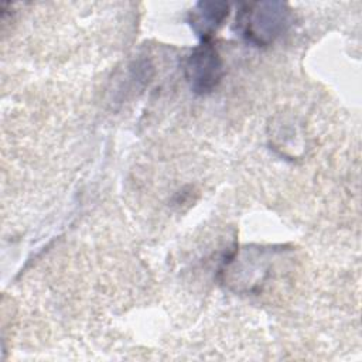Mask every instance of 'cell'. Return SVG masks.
I'll return each mask as SVG.
<instances>
[{
	"mask_svg": "<svg viewBox=\"0 0 362 362\" xmlns=\"http://www.w3.org/2000/svg\"><path fill=\"white\" fill-rule=\"evenodd\" d=\"M229 16V4L225 1H199L188 13V23L201 41H211Z\"/></svg>",
	"mask_w": 362,
	"mask_h": 362,
	"instance_id": "3957f363",
	"label": "cell"
},
{
	"mask_svg": "<svg viewBox=\"0 0 362 362\" xmlns=\"http://www.w3.org/2000/svg\"><path fill=\"white\" fill-rule=\"evenodd\" d=\"M294 16L288 4L281 1H252L239 6L235 30L256 47H269L288 31Z\"/></svg>",
	"mask_w": 362,
	"mask_h": 362,
	"instance_id": "6da1fadb",
	"label": "cell"
},
{
	"mask_svg": "<svg viewBox=\"0 0 362 362\" xmlns=\"http://www.w3.org/2000/svg\"><path fill=\"white\" fill-rule=\"evenodd\" d=\"M185 79L197 95L211 93L222 81L223 62L211 41H201L185 61Z\"/></svg>",
	"mask_w": 362,
	"mask_h": 362,
	"instance_id": "7a4b0ae2",
	"label": "cell"
}]
</instances>
